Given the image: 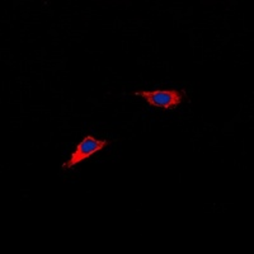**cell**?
<instances>
[{"label":"cell","mask_w":254,"mask_h":254,"mask_svg":"<svg viewBox=\"0 0 254 254\" xmlns=\"http://www.w3.org/2000/svg\"><path fill=\"white\" fill-rule=\"evenodd\" d=\"M133 94L136 97L145 99L153 107L164 108V110H174L181 106L186 97L185 90L178 89H156V90H137Z\"/></svg>","instance_id":"cell-1"},{"label":"cell","mask_w":254,"mask_h":254,"mask_svg":"<svg viewBox=\"0 0 254 254\" xmlns=\"http://www.w3.org/2000/svg\"><path fill=\"white\" fill-rule=\"evenodd\" d=\"M110 144L111 141L107 139H97L93 135L84 136L75 146V150L72 151L70 158L67 159V162L63 164V169H71L74 165L87 160L92 155L103 150L104 147H107Z\"/></svg>","instance_id":"cell-2"}]
</instances>
